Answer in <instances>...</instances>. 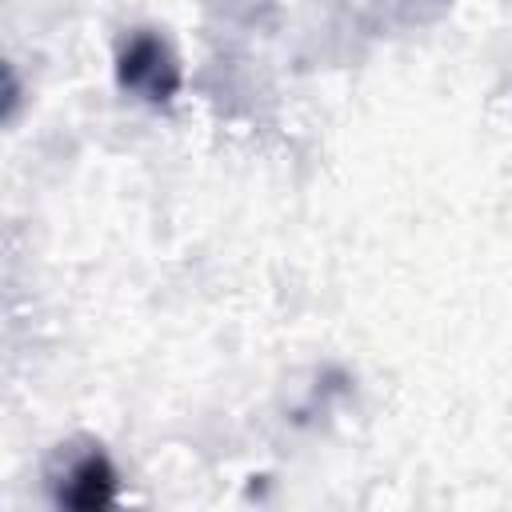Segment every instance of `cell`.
Wrapping results in <instances>:
<instances>
[{
    "label": "cell",
    "mask_w": 512,
    "mask_h": 512,
    "mask_svg": "<svg viewBox=\"0 0 512 512\" xmlns=\"http://www.w3.org/2000/svg\"><path fill=\"white\" fill-rule=\"evenodd\" d=\"M48 488L60 508L92 512L116 500L120 476H116L112 456L96 440H84V444H68L56 452V464L48 468Z\"/></svg>",
    "instance_id": "7a4b0ae2"
},
{
    "label": "cell",
    "mask_w": 512,
    "mask_h": 512,
    "mask_svg": "<svg viewBox=\"0 0 512 512\" xmlns=\"http://www.w3.org/2000/svg\"><path fill=\"white\" fill-rule=\"evenodd\" d=\"M112 76L124 96H132L148 108H168L184 88L180 56L168 44V36H160L156 28H132L116 44Z\"/></svg>",
    "instance_id": "6da1fadb"
}]
</instances>
